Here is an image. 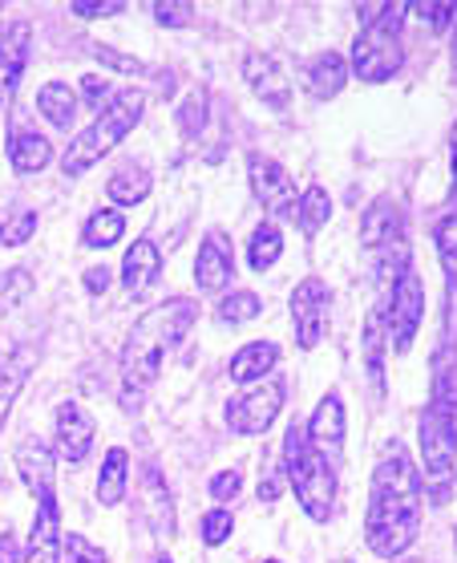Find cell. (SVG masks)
I'll use <instances>...</instances> for the list:
<instances>
[{
	"label": "cell",
	"instance_id": "50",
	"mask_svg": "<svg viewBox=\"0 0 457 563\" xmlns=\"http://www.w3.org/2000/svg\"><path fill=\"white\" fill-rule=\"evenodd\" d=\"M267 563H280V560H267Z\"/></svg>",
	"mask_w": 457,
	"mask_h": 563
},
{
	"label": "cell",
	"instance_id": "20",
	"mask_svg": "<svg viewBox=\"0 0 457 563\" xmlns=\"http://www.w3.org/2000/svg\"><path fill=\"white\" fill-rule=\"evenodd\" d=\"M433 240H437V256H442V272H445V305H449V320H445V329L454 333V317H457V207L442 219V223H437Z\"/></svg>",
	"mask_w": 457,
	"mask_h": 563
},
{
	"label": "cell",
	"instance_id": "5",
	"mask_svg": "<svg viewBox=\"0 0 457 563\" xmlns=\"http://www.w3.org/2000/svg\"><path fill=\"white\" fill-rule=\"evenodd\" d=\"M142 110H146V98H142L138 90H122L114 93L110 102L98 110V118H93V126L81 130L74 142H69V151H65V175H86L98 158H105V154L114 151L118 142L126 139L130 130L138 126Z\"/></svg>",
	"mask_w": 457,
	"mask_h": 563
},
{
	"label": "cell",
	"instance_id": "43",
	"mask_svg": "<svg viewBox=\"0 0 457 563\" xmlns=\"http://www.w3.org/2000/svg\"><path fill=\"white\" fill-rule=\"evenodd\" d=\"M86 288L93 296H102L105 288H110V268H89L86 272Z\"/></svg>",
	"mask_w": 457,
	"mask_h": 563
},
{
	"label": "cell",
	"instance_id": "48",
	"mask_svg": "<svg viewBox=\"0 0 457 563\" xmlns=\"http://www.w3.org/2000/svg\"><path fill=\"white\" fill-rule=\"evenodd\" d=\"M449 29H454V81H457V13H454V25Z\"/></svg>",
	"mask_w": 457,
	"mask_h": 563
},
{
	"label": "cell",
	"instance_id": "11",
	"mask_svg": "<svg viewBox=\"0 0 457 563\" xmlns=\"http://www.w3.org/2000/svg\"><path fill=\"white\" fill-rule=\"evenodd\" d=\"M243 77H247V86L259 102H267L271 110H288L292 102V77L283 74L280 62L276 57H267V53H247L243 57Z\"/></svg>",
	"mask_w": 457,
	"mask_h": 563
},
{
	"label": "cell",
	"instance_id": "25",
	"mask_svg": "<svg viewBox=\"0 0 457 563\" xmlns=\"http://www.w3.org/2000/svg\"><path fill=\"white\" fill-rule=\"evenodd\" d=\"M37 110L49 118L57 130H74V118H77V93L65 86V81H49V86H41L37 93Z\"/></svg>",
	"mask_w": 457,
	"mask_h": 563
},
{
	"label": "cell",
	"instance_id": "13",
	"mask_svg": "<svg viewBox=\"0 0 457 563\" xmlns=\"http://www.w3.org/2000/svg\"><path fill=\"white\" fill-rule=\"evenodd\" d=\"M235 276V252H231L223 231H207L203 247H199V264H194V284L203 292H223Z\"/></svg>",
	"mask_w": 457,
	"mask_h": 563
},
{
	"label": "cell",
	"instance_id": "6",
	"mask_svg": "<svg viewBox=\"0 0 457 563\" xmlns=\"http://www.w3.org/2000/svg\"><path fill=\"white\" fill-rule=\"evenodd\" d=\"M247 175H252V191L267 216L296 219L300 195H296V183H292V175H288V167H280L276 158H267V154L255 151L252 158H247Z\"/></svg>",
	"mask_w": 457,
	"mask_h": 563
},
{
	"label": "cell",
	"instance_id": "29",
	"mask_svg": "<svg viewBox=\"0 0 457 563\" xmlns=\"http://www.w3.org/2000/svg\"><path fill=\"white\" fill-rule=\"evenodd\" d=\"M37 231V211L25 203H9L0 207V244L4 247H21L25 240H33Z\"/></svg>",
	"mask_w": 457,
	"mask_h": 563
},
{
	"label": "cell",
	"instance_id": "7",
	"mask_svg": "<svg viewBox=\"0 0 457 563\" xmlns=\"http://www.w3.org/2000/svg\"><path fill=\"white\" fill-rule=\"evenodd\" d=\"M421 317H425V284H421L417 272H405V276L397 280L393 305H389V345H393V353L405 357L409 349H413Z\"/></svg>",
	"mask_w": 457,
	"mask_h": 563
},
{
	"label": "cell",
	"instance_id": "47",
	"mask_svg": "<svg viewBox=\"0 0 457 563\" xmlns=\"http://www.w3.org/2000/svg\"><path fill=\"white\" fill-rule=\"evenodd\" d=\"M449 167H454V183H457V126H454V139H449Z\"/></svg>",
	"mask_w": 457,
	"mask_h": 563
},
{
	"label": "cell",
	"instance_id": "46",
	"mask_svg": "<svg viewBox=\"0 0 457 563\" xmlns=\"http://www.w3.org/2000/svg\"><path fill=\"white\" fill-rule=\"evenodd\" d=\"M449 438H454V487H457V406L449 410Z\"/></svg>",
	"mask_w": 457,
	"mask_h": 563
},
{
	"label": "cell",
	"instance_id": "18",
	"mask_svg": "<svg viewBox=\"0 0 457 563\" xmlns=\"http://www.w3.org/2000/svg\"><path fill=\"white\" fill-rule=\"evenodd\" d=\"M158 276H163L158 247H154L151 240H134V247H130L126 260H122V288H126L130 296H142Z\"/></svg>",
	"mask_w": 457,
	"mask_h": 563
},
{
	"label": "cell",
	"instance_id": "31",
	"mask_svg": "<svg viewBox=\"0 0 457 563\" xmlns=\"http://www.w3.org/2000/svg\"><path fill=\"white\" fill-rule=\"evenodd\" d=\"M283 252V235L276 223H259V228L252 231V244H247V260H252V268L255 272H264L271 268L276 260H280Z\"/></svg>",
	"mask_w": 457,
	"mask_h": 563
},
{
	"label": "cell",
	"instance_id": "33",
	"mask_svg": "<svg viewBox=\"0 0 457 563\" xmlns=\"http://www.w3.org/2000/svg\"><path fill=\"white\" fill-rule=\"evenodd\" d=\"M259 312H264V300L255 292H231L219 305V324H243V320H255Z\"/></svg>",
	"mask_w": 457,
	"mask_h": 563
},
{
	"label": "cell",
	"instance_id": "40",
	"mask_svg": "<svg viewBox=\"0 0 457 563\" xmlns=\"http://www.w3.org/2000/svg\"><path fill=\"white\" fill-rule=\"evenodd\" d=\"M239 471H223V474H215L211 478V499H219V503H231L235 495H239Z\"/></svg>",
	"mask_w": 457,
	"mask_h": 563
},
{
	"label": "cell",
	"instance_id": "9",
	"mask_svg": "<svg viewBox=\"0 0 457 563\" xmlns=\"http://www.w3.org/2000/svg\"><path fill=\"white\" fill-rule=\"evenodd\" d=\"M328 312H332V296L328 284L308 276L304 284H296L292 292V320H296V345L300 349H316L324 329H328Z\"/></svg>",
	"mask_w": 457,
	"mask_h": 563
},
{
	"label": "cell",
	"instance_id": "32",
	"mask_svg": "<svg viewBox=\"0 0 457 563\" xmlns=\"http://www.w3.org/2000/svg\"><path fill=\"white\" fill-rule=\"evenodd\" d=\"M332 216V199L324 187H308L304 199H300V211H296V219H300V228L308 231V235H316L324 223H328Z\"/></svg>",
	"mask_w": 457,
	"mask_h": 563
},
{
	"label": "cell",
	"instance_id": "30",
	"mask_svg": "<svg viewBox=\"0 0 457 563\" xmlns=\"http://www.w3.org/2000/svg\"><path fill=\"white\" fill-rule=\"evenodd\" d=\"M122 231H126V219H122V211H114V207H102V211H93V216L86 219L81 240H86V247H114L118 240H122Z\"/></svg>",
	"mask_w": 457,
	"mask_h": 563
},
{
	"label": "cell",
	"instance_id": "4",
	"mask_svg": "<svg viewBox=\"0 0 457 563\" xmlns=\"http://www.w3.org/2000/svg\"><path fill=\"white\" fill-rule=\"evenodd\" d=\"M283 474H288V483H292L308 519L328 523L332 503H336V474H332V462L308 442L304 426H292L288 438H283Z\"/></svg>",
	"mask_w": 457,
	"mask_h": 563
},
{
	"label": "cell",
	"instance_id": "14",
	"mask_svg": "<svg viewBox=\"0 0 457 563\" xmlns=\"http://www.w3.org/2000/svg\"><path fill=\"white\" fill-rule=\"evenodd\" d=\"M93 446V418L77 401L57 406V459L81 462Z\"/></svg>",
	"mask_w": 457,
	"mask_h": 563
},
{
	"label": "cell",
	"instance_id": "45",
	"mask_svg": "<svg viewBox=\"0 0 457 563\" xmlns=\"http://www.w3.org/2000/svg\"><path fill=\"white\" fill-rule=\"evenodd\" d=\"M16 560H25V555L16 551V539L4 531V536H0V563H16Z\"/></svg>",
	"mask_w": 457,
	"mask_h": 563
},
{
	"label": "cell",
	"instance_id": "10",
	"mask_svg": "<svg viewBox=\"0 0 457 563\" xmlns=\"http://www.w3.org/2000/svg\"><path fill=\"white\" fill-rule=\"evenodd\" d=\"M62 507H57V495L49 490V495L37 499V519H33V531H29L25 563H62Z\"/></svg>",
	"mask_w": 457,
	"mask_h": 563
},
{
	"label": "cell",
	"instance_id": "17",
	"mask_svg": "<svg viewBox=\"0 0 457 563\" xmlns=\"http://www.w3.org/2000/svg\"><path fill=\"white\" fill-rule=\"evenodd\" d=\"M401 231H405V216H401V207L381 199V203H372L365 211V223H360V244L365 247H393L401 244Z\"/></svg>",
	"mask_w": 457,
	"mask_h": 563
},
{
	"label": "cell",
	"instance_id": "37",
	"mask_svg": "<svg viewBox=\"0 0 457 563\" xmlns=\"http://www.w3.org/2000/svg\"><path fill=\"white\" fill-rule=\"evenodd\" d=\"M93 57H98L102 65H114L118 74H138V77H146V65L134 62V57H126V53L110 49V45H93Z\"/></svg>",
	"mask_w": 457,
	"mask_h": 563
},
{
	"label": "cell",
	"instance_id": "21",
	"mask_svg": "<svg viewBox=\"0 0 457 563\" xmlns=\"http://www.w3.org/2000/svg\"><path fill=\"white\" fill-rule=\"evenodd\" d=\"M276 361H280V349L271 345V341H252V345H243L239 353L231 357V382L235 385L264 382L267 373L276 369Z\"/></svg>",
	"mask_w": 457,
	"mask_h": 563
},
{
	"label": "cell",
	"instance_id": "8",
	"mask_svg": "<svg viewBox=\"0 0 457 563\" xmlns=\"http://www.w3.org/2000/svg\"><path fill=\"white\" fill-rule=\"evenodd\" d=\"M283 382H259L252 394H243L239 401H231L227 406V422L231 430H239V434H267L271 422L280 418L283 410Z\"/></svg>",
	"mask_w": 457,
	"mask_h": 563
},
{
	"label": "cell",
	"instance_id": "26",
	"mask_svg": "<svg viewBox=\"0 0 457 563\" xmlns=\"http://www.w3.org/2000/svg\"><path fill=\"white\" fill-rule=\"evenodd\" d=\"M384 341H389L384 308H372L369 320H365V365H369V377L377 389H384Z\"/></svg>",
	"mask_w": 457,
	"mask_h": 563
},
{
	"label": "cell",
	"instance_id": "42",
	"mask_svg": "<svg viewBox=\"0 0 457 563\" xmlns=\"http://www.w3.org/2000/svg\"><path fill=\"white\" fill-rule=\"evenodd\" d=\"M81 93L89 98V106H98V110H102V98H110V81H102L98 74H89L86 81H81Z\"/></svg>",
	"mask_w": 457,
	"mask_h": 563
},
{
	"label": "cell",
	"instance_id": "23",
	"mask_svg": "<svg viewBox=\"0 0 457 563\" xmlns=\"http://www.w3.org/2000/svg\"><path fill=\"white\" fill-rule=\"evenodd\" d=\"M344 81H348V62H344L341 53L328 49L312 57V65H308V90H312V98L328 102V98H336L344 90Z\"/></svg>",
	"mask_w": 457,
	"mask_h": 563
},
{
	"label": "cell",
	"instance_id": "44",
	"mask_svg": "<svg viewBox=\"0 0 457 563\" xmlns=\"http://www.w3.org/2000/svg\"><path fill=\"white\" fill-rule=\"evenodd\" d=\"M259 499L264 503L280 499V483H276V474H259Z\"/></svg>",
	"mask_w": 457,
	"mask_h": 563
},
{
	"label": "cell",
	"instance_id": "39",
	"mask_svg": "<svg viewBox=\"0 0 457 563\" xmlns=\"http://www.w3.org/2000/svg\"><path fill=\"white\" fill-rule=\"evenodd\" d=\"M231 536V511H211L203 519V539L211 543V548H219L223 539Z\"/></svg>",
	"mask_w": 457,
	"mask_h": 563
},
{
	"label": "cell",
	"instance_id": "38",
	"mask_svg": "<svg viewBox=\"0 0 457 563\" xmlns=\"http://www.w3.org/2000/svg\"><path fill=\"white\" fill-rule=\"evenodd\" d=\"M69 9H74V16H81V21H98V16L122 13V0H74Z\"/></svg>",
	"mask_w": 457,
	"mask_h": 563
},
{
	"label": "cell",
	"instance_id": "35",
	"mask_svg": "<svg viewBox=\"0 0 457 563\" xmlns=\"http://www.w3.org/2000/svg\"><path fill=\"white\" fill-rule=\"evenodd\" d=\"M203 126H207V93L199 90V93H191L187 102L178 106V130H182L187 139H194Z\"/></svg>",
	"mask_w": 457,
	"mask_h": 563
},
{
	"label": "cell",
	"instance_id": "2",
	"mask_svg": "<svg viewBox=\"0 0 457 563\" xmlns=\"http://www.w3.org/2000/svg\"><path fill=\"white\" fill-rule=\"evenodd\" d=\"M194 320H199V305L191 296H175L154 305L138 324L130 329L126 353H122V385H126V406H138L142 394L154 385V377L163 373L166 353L187 336Z\"/></svg>",
	"mask_w": 457,
	"mask_h": 563
},
{
	"label": "cell",
	"instance_id": "34",
	"mask_svg": "<svg viewBox=\"0 0 457 563\" xmlns=\"http://www.w3.org/2000/svg\"><path fill=\"white\" fill-rule=\"evenodd\" d=\"M409 13H417V21L430 33H445V29L454 25V13L457 4H445V0H433V4H409Z\"/></svg>",
	"mask_w": 457,
	"mask_h": 563
},
{
	"label": "cell",
	"instance_id": "19",
	"mask_svg": "<svg viewBox=\"0 0 457 563\" xmlns=\"http://www.w3.org/2000/svg\"><path fill=\"white\" fill-rule=\"evenodd\" d=\"M53 158V146L45 134L29 126H13L9 130V163H13L16 175H37L45 170V163Z\"/></svg>",
	"mask_w": 457,
	"mask_h": 563
},
{
	"label": "cell",
	"instance_id": "28",
	"mask_svg": "<svg viewBox=\"0 0 457 563\" xmlns=\"http://www.w3.org/2000/svg\"><path fill=\"white\" fill-rule=\"evenodd\" d=\"M146 490H142V499H146V523L158 531V536H170V519H175V511H170V495H166L163 487V474L154 471V466H146Z\"/></svg>",
	"mask_w": 457,
	"mask_h": 563
},
{
	"label": "cell",
	"instance_id": "3",
	"mask_svg": "<svg viewBox=\"0 0 457 563\" xmlns=\"http://www.w3.org/2000/svg\"><path fill=\"white\" fill-rule=\"evenodd\" d=\"M409 4H369L360 9V37L353 45V74L360 81H389L401 69V25Z\"/></svg>",
	"mask_w": 457,
	"mask_h": 563
},
{
	"label": "cell",
	"instance_id": "27",
	"mask_svg": "<svg viewBox=\"0 0 457 563\" xmlns=\"http://www.w3.org/2000/svg\"><path fill=\"white\" fill-rule=\"evenodd\" d=\"M151 170L146 167H138V163H130V167H122L110 179V187H105V195L114 199L118 207H134V203H142L146 195H151Z\"/></svg>",
	"mask_w": 457,
	"mask_h": 563
},
{
	"label": "cell",
	"instance_id": "22",
	"mask_svg": "<svg viewBox=\"0 0 457 563\" xmlns=\"http://www.w3.org/2000/svg\"><path fill=\"white\" fill-rule=\"evenodd\" d=\"M33 357H37V353H33L29 345H21L0 357V426H4V418H9V410H13V401H16V394H21L25 377L33 373Z\"/></svg>",
	"mask_w": 457,
	"mask_h": 563
},
{
	"label": "cell",
	"instance_id": "15",
	"mask_svg": "<svg viewBox=\"0 0 457 563\" xmlns=\"http://www.w3.org/2000/svg\"><path fill=\"white\" fill-rule=\"evenodd\" d=\"M308 430V442L324 454L328 462H341V450H344V401L336 394H328L324 401L316 406L312 413V422L304 426Z\"/></svg>",
	"mask_w": 457,
	"mask_h": 563
},
{
	"label": "cell",
	"instance_id": "51",
	"mask_svg": "<svg viewBox=\"0 0 457 563\" xmlns=\"http://www.w3.org/2000/svg\"><path fill=\"white\" fill-rule=\"evenodd\" d=\"M158 563H170V560H158Z\"/></svg>",
	"mask_w": 457,
	"mask_h": 563
},
{
	"label": "cell",
	"instance_id": "24",
	"mask_svg": "<svg viewBox=\"0 0 457 563\" xmlns=\"http://www.w3.org/2000/svg\"><path fill=\"white\" fill-rule=\"evenodd\" d=\"M126 478H130V454L122 446H114L105 454L102 474H98V503L102 507H118L122 495H126Z\"/></svg>",
	"mask_w": 457,
	"mask_h": 563
},
{
	"label": "cell",
	"instance_id": "16",
	"mask_svg": "<svg viewBox=\"0 0 457 563\" xmlns=\"http://www.w3.org/2000/svg\"><path fill=\"white\" fill-rule=\"evenodd\" d=\"M16 471L25 478V487L33 495H49L53 490V474H57V459H53V450L41 442V438H25L21 446H16Z\"/></svg>",
	"mask_w": 457,
	"mask_h": 563
},
{
	"label": "cell",
	"instance_id": "41",
	"mask_svg": "<svg viewBox=\"0 0 457 563\" xmlns=\"http://www.w3.org/2000/svg\"><path fill=\"white\" fill-rule=\"evenodd\" d=\"M65 551H69V563H105V560H102V551L93 548L89 539H81V536H69Z\"/></svg>",
	"mask_w": 457,
	"mask_h": 563
},
{
	"label": "cell",
	"instance_id": "49",
	"mask_svg": "<svg viewBox=\"0 0 457 563\" xmlns=\"http://www.w3.org/2000/svg\"><path fill=\"white\" fill-rule=\"evenodd\" d=\"M336 563H353V560H336Z\"/></svg>",
	"mask_w": 457,
	"mask_h": 563
},
{
	"label": "cell",
	"instance_id": "1",
	"mask_svg": "<svg viewBox=\"0 0 457 563\" xmlns=\"http://www.w3.org/2000/svg\"><path fill=\"white\" fill-rule=\"evenodd\" d=\"M421 503H425V483H421L417 462L409 459L401 442H393L372 474L369 519H365V539L372 555L381 560L405 555L421 531Z\"/></svg>",
	"mask_w": 457,
	"mask_h": 563
},
{
	"label": "cell",
	"instance_id": "36",
	"mask_svg": "<svg viewBox=\"0 0 457 563\" xmlns=\"http://www.w3.org/2000/svg\"><path fill=\"white\" fill-rule=\"evenodd\" d=\"M154 21L166 29H187L194 21V9L187 0H158L154 4Z\"/></svg>",
	"mask_w": 457,
	"mask_h": 563
},
{
	"label": "cell",
	"instance_id": "12",
	"mask_svg": "<svg viewBox=\"0 0 457 563\" xmlns=\"http://www.w3.org/2000/svg\"><path fill=\"white\" fill-rule=\"evenodd\" d=\"M29 45H33V29L29 21H4L0 25V106H9L16 93V81L25 74Z\"/></svg>",
	"mask_w": 457,
	"mask_h": 563
}]
</instances>
